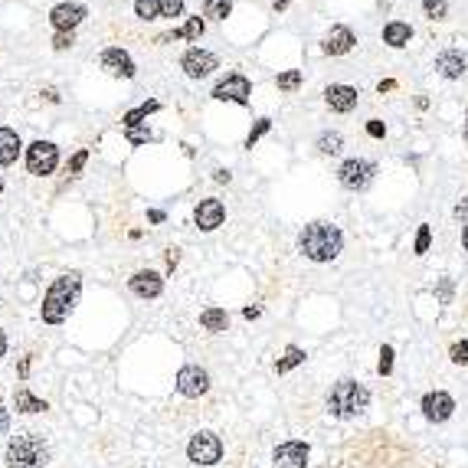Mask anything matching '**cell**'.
<instances>
[{"instance_id": "cell-24", "label": "cell", "mask_w": 468, "mask_h": 468, "mask_svg": "<svg viewBox=\"0 0 468 468\" xmlns=\"http://www.w3.org/2000/svg\"><path fill=\"white\" fill-rule=\"evenodd\" d=\"M160 102H144V105H138V109H131L128 115H124V128H138V124H148L144 118H148L151 111H158Z\"/></svg>"}, {"instance_id": "cell-15", "label": "cell", "mask_w": 468, "mask_h": 468, "mask_svg": "<svg viewBox=\"0 0 468 468\" xmlns=\"http://www.w3.org/2000/svg\"><path fill=\"white\" fill-rule=\"evenodd\" d=\"M102 69L111 75H122V79H135V62H131V56L122 50V46H109V50L102 53Z\"/></svg>"}, {"instance_id": "cell-14", "label": "cell", "mask_w": 468, "mask_h": 468, "mask_svg": "<svg viewBox=\"0 0 468 468\" xmlns=\"http://www.w3.org/2000/svg\"><path fill=\"white\" fill-rule=\"evenodd\" d=\"M223 220H226V209H223L220 200H200L197 209H194V223H197V230H203V233H213L216 226H223Z\"/></svg>"}, {"instance_id": "cell-8", "label": "cell", "mask_w": 468, "mask_h": 468, "mask_svg": "<svg viewBox=\"0 0 468 468\" xmlns=\"http://www.w3.org/2000/svg\"><path fill=\"white\" fill-rule=\"evenodd\" d=\"M209 390V373L197 364H187V367L177 370V393L187 396V400H197Z\"/></svg>"}, {"instance_id": "cell-45", "label": "cell", "mask_w": 468, "mask_h": 468, "mask_svg": "<svg viewBox=\"0 0 468 468\" xmlns=\"http://www.w3.org/2000/svg\"><path fill=\"white\" fill-rule=\"evenodd\" d=\"M213 180H216V184H230V180H233V174L223 171V167H216V171H213Z\"/></svg>"}, {"instance_id": "cell-1", "label": "cell", "mask_w": 468, "mask_h": 468, "mask_svg": "<svg viewBox=\"0 0 468 468\" xmlns=\"http://www.w3.org/2000/svg\"><path fill=\"white\" fill-rule=\"evenodd\" d=\"M298 249L301 256L311 262H334L344 249V233L331 226V223H308L301 233H298Z\"/></svg>"}, {"instance_id": "cell-39", "label": "cell", "mask_w": 468, "mask_h": 468, "mask_svg": "<svg viewBox=\"0 0 468 468\" xmlns=\"http://www.w3.org/2000/svg\"><path fill=\"white\" fill-rule=\"evenodd\" d=\"M86 160H88V151L82 148V151H75V158L69 160V174H79L82 167H86Z\"/></svg>"}, {"instance_id": "cell-38", "label": "cell", "mask_w": 468, "mask_h": 468, "mask_svg": "<svg viewBox=\"0 0 468 468\" xmlns=\"http://www.w3.org/2000/svg\"><path fill=\"white\" fill-rule=\"evenodd\" d=\"M73 43H75L73 33H56V37H53V50H56V53H66L69 46H73Z\"/></svg>"}, {"instance_id": "cell-34", "label": "cell", "mask_w": 468, "mask_h": 468, "mask_svg": "<svg viewBox=\"0 0 468 468\" xmlns=\"http://www.w3.org/2000/svg\"><path fill=\"white\" fill-rule=\"evenodd\" d=\"M429 243H432V230L429 226H426V223H422V226H419V233H416V256H426V252H429Z\"/></svg>"}, {"instance_id": "cell-40", "label": "cell", "mask_w": 468, "mask_h": 468, "mask_svg": "<svg viewBox=\"0 0 468 468\" xmlns=\"http://www.w3.org/2000/svg\"><path fill=\"white\" fill-rule=\"evenodd\" d=\"M367 135L370 138H383V135H386V124H383L380 118H370V122H367Z\"/></svg>"}, {"instance_id": "cell-16", "label": "cell", "mask_w": 468, "mask_h": 468, "mask_svg": "<svg viewBox=\"0 0 468 468\" xmlns=\"http://www.w3.org/2000/svg\"><path fill=\"white\" fill-rule=\"evenodd\" d=\"M354 43H357L354 30L337 24V26H331V30H328V37H324V43H321V50L328 53V56H344V53L354 50Z\"/></svg>"}, {"instance_id": "cell-33", "label": "cell", "mask_w": 468, "mask_h": 468, "mask_svg": "<svg viewBox=\"0 0 468 468\" xmlns=\"http://www.w3.org/2000/svg\"><path fill=\"white\" fill-rule=\"evenodd\" d=\"M377 370H380V377H390V373H393V347L390 344L380 347V364H377Z\"/></svg>"}, {"instance_id": "cell-50", "label": "cell", "mask_w": 468, "mask_h": 468, "mask_svg": "<svg viewBox=\"0 0 468 468\" xmlns=\"http://www.w3.org/2000/svg\"><path fill=\"white\" fill-rule=\"evenodd\" d=\"M26 373H30V357L20 360V377H26Z\"/></svg>"}, {"instance_id": "cell-52", "label": "cell", "mask_w": 468, "mask_h": 468, "mask_svg": "<svg viewBox=\"0 0 468 468\" xmlns=\"http://www.w3.org/2000/svg\"><path fill=\"white\" fill-rule=\"evenodd\" d=\"M3 354H7V334L0 331V357H3Z\"/></svg>"}, {"instance_id": "cell-4", "label": "cell", "mask_w": 468, "mask_h": 468, "mask_svg": "<svg viewBox=\"0 0 468 468\" xmlns=\"http://www.w3.org/2000/svg\"><path fill=\"white\" fill-rule=\"evenodd\" d=\"M370 406V390L357 380H337L328 393V413L337 419H350Z\"/></svg>"}, {"instance_id": "cell-41", "label": "cell", "mask_w": 468, "mask_h": 468, "mask_svg": "<svg viewBox=\"0 0 468 468\" xmlns=\"http://www.w3.org/2000/svg\"><path fill=\"white\" fill-rule=\"evenodd\" d=\"M439 301H442V305L452 301V279H442V282H439Z\"/></svg>"}, {"instance_id": "cell-47", "label": "cell", "mask_w": 468, "mask_h": 468, "mask_svg": "<svg viewBox=\"0 0 468 468\" xmlns=\"http://www.w3.org/2000/svg\"><path fill=\"white\" fill-rule=\"evenodd\" d=\"M7 429H10V413L0 406V432H7Z\"/></svg>"}, {"instance_id": "cell-2", "label": "cell", "mask_w": 468, "mask_h": 468, "mask_svg": "<svg viewBox=\"0 0 468 468\" xmlns=\"http://www.w3.org/2000/svg\"><path fill=\"white\" fill-rule=\"evenodd\" d=\"M79 292H82V275H79V272H62L59 279L46 288V298H43V321H46V324H62V321L69 318V311L75 308Z\"/></svg>"}, {"instance_id": "cell-36", "label": "cell", "mask_w": 468, "mask_h": 468, "mask_svg": "<svg viewBox=\"0 0 468 468\" xmlns=\"http://www.w3.org/2000/svg\"><path fill=\"white\" fill-rule=\"evenodd\" d=\"M184 13V0H160V17H180Z\"/></svg>"}, {"instance_id": "cell-6", "label": "cell", "mask_w": 468, "mask_h": 468, "mask_svg": "<svg viewBox=\"0 0 468 468\" xmlns=\"http://www.w3.org/2000/svg\"><path fill=\"white\" fill-rule=\"evenodd\" d=\"M59 164V148L53 141H33L26 148V171L37 174V177H46V174L56 171Z\"/></svg>"}, {"instance_id": "cell-12", "label": "cell", "mask_w": 468, "mask_h": 468, "mask_svg": "<svg viewBox=\"0 0 468 468\" xmlns=\"http://www.w3.org/2000/svg\"><path fill=\"white\" fill-rule=\"evenodd\" d=\"M180 66H184V73L190 75V79H207L220 62H216V56L207 50H200V46H194V50L184 53V59H180Z\"/></svg>"}, {"instance_id": "cell-27", "label": "cell", "mask_w": 468, "mask_h": 468, "mask_svg": "<svg viewBox=\"0 0 468 468\" xmlns=\"http://www.w3.org/2000/svg\"><path fill=\"white\" fill-rule=\"evenodd\" d=\"M341 148H344V138L337 135V131H324V135L318 138V151H321V154H337Z\"/></svg>"}, {"instance_id": "cell-21", "label": "cell", "mask_w": 468, "mask_h": 468, "mask_svg": "<svg viewBox=\"0 0 468 468\" xmlns=\"http://www.w3.org/2000/svg\"><path fill=\"white\" fill-rule=\"evenodd\" d=\"M20 135L10 128H0V167H10L13 160L20 158Z\"/></svg>"}, {"instance_id": "cell-42", "label": "cell", "mask_w": 468, "mask_h": 468, "mask_svg": "<svg viewBox=\"0 0 468 468\" xmlns=\"http://www.w3.org/2000/svg\"><path fill=\"white\" fill-rule=\"evenodd\" d=\"M39 95H43V99H46V102H50V105H59V92H56V88H53V86H46V88H43V92H39Z\"/></svg>"}, {"instance_id": "cell-48", "label": "cell", "mask_w": 468, "mask_h": 468, "mask_svg": "<svg viewBox=\"0 0 468 468\" xmlns=\"http://www.w3.org/2000/svg\"><path fill=\"white\" fill-rule=\"evenodd\" d=\"M148 220H151V223H164V209H151Z\"/></svg>"}, {"instance_id": "cell-31", "label": "cell", "mask_w": 468, "mask_h": 468, "mask_svg": "<svg viewBox=\"0 0 468 468\" xmlns=\"http://www.w3.org/2000/svg\"><path fill=\"white\" fill-rule=\"evenodd\" d=\"M124 138H128V144H148L154 135L148 124H138V128H124Z\"/></svg>"}, {"instance_id": "cell-7", "label": "cell", "mask_w": 468, "mask_h": 468, "mask_svg": "<svg viewBox=\"0 0 468 468\" xmlns=\"http://www.w3.org/2000/svg\"><path fill=\"white\" fill-rule=\"evenodd\" d=\"M373 174H377V167H373L370 160L347 158L344 164L337 167V180H341V187H347V190H364V187H370Z\"/></svg>"}, {"instance_id": "cell-54", "label": "cell", "mask_w": 468, "mask_h": 468, "mask_svg": "<svg viewBox=\"0 0 468 468\" xmlns=\"http://www.w3.org/2000/svg\"><path fill=\"white\" fill-rule=\"evenodd\" d=\"M465 138H468V122H465Z\"/></svg>"}, {"instance_id": "cell-11", "label": "cell", "mask_w": 468, "mask_h": 468, "mask_svg": "<svg viewBox=\"0 0 468 468\" xmlns=\"http://www.w3.org/2000/svg\"><path fill=\"white\" fill-rule=\"evenodd\" d=\"M82 20H86V7L82 3H56L50 10V24L56 26V33H73Z\"/></svg>"}, {"instance_id": "cell-5", "label": "cell", "mask_w": 468, "mask_h": 468, "mask_svg": "<svg viewBox=\"0 0 468 468\" xmlns=\"http://www.w3.org/2000/svg\"><path fill=\"white\" fill-rule=\"evenodd\" d=\"M187 458L194 462V465H216L223 458V442L216 432H197L194 439H190V445H187Z\"/></svg>"}, {"instance_id": "cell-46", "label": "cell", "mask_w": 468, "mask_h": 468, "mask_svg": "<svg viewBox=\"0 0 468 468\" xmlns=\"http://www.w3.org/2000/svg\"><path fill=\"white\" fill-rule=\"evenodd\" d=\"M259 315H262L259 305H249V308H243V318H246V321H256Z\"/></svg>"}, {"instance_id": "cell-3", "label": "cell", "mask_w": 468, "mask_h": 468, "mask_svg": "<svg viewBox=\"0 0 468 468\" xmlns=\"http://www.w3.org/2000/svg\"><path fill=\"white\" fill-rule=\"evenodd\" d=\"M7 468H46L50 462V445L39 432H20L7 442Z\"/></svg>"}, {"instance_id": "cell-44", "label": "cell", "mask_w": 468, "mask_h": 468, "mask_svg": "<svg viewBox=\"0 0 468 468\" xmlns=\"http://www.w3.org/2000/svg\"><path fill=\"white\" fill-rule=\"evenodd\" d=\"M174 39H184V30H171V33H160L158 43H174Z\"/></svg>"}, {"instance_id": "cell-19", "label": "cell", "mask_w": 468, "mask_h": 468, "mask_svg": "<svg viewBox=\"0 0 468 468\" xmlns=\"http://www.w3.org/2000/svg\"><path fill=\"white\" fill-rule=\"evenodd\" d=\"M436 69H439V75H445V79H462V75H465V69H468V62H465V56H462V53L445 50V53H439V56H436Z\"/></svg>"}, {"instance_id": "cell-32", "label": "cell", "mask_w": 468, "mask_h": 468, "mask_svg": "<svg viewBox=\"0 0 468 468\" xmlns=\"http://www.w3.org/2000/svg\"><path fill=\"white\" fill-rule=\"evenodd\" d=\"M422 10L429 20H445V13H449V3L445 0H422Z\"/></svg>"}, {"instance_id": "cell-26", "label": "cell", "mask_w": 468, "mask_h": 468, "mask_svg": "<svg viewBox=\"0 0 468 468\" xmlns=\"http://www.w3.org/2000/svg\"><path fill=\"white\" fill-rule=\"evenodd\" d=\"M230 10H233V0H207L203 3V17H209V20H226Z\"/></svg>"}, {"instance_id": "cell-30", "label": "cell", "mask_w": 468, "mask_h": 468, "mask_svg": "<svg viewBox=\"0 0 468 468\" xmlns=\"http://www.w3.org/2000/svg\"><path fill=\"white\" fill-rule=\"evenodd\" d=\"M203 30H207L203 17H190V20H187V26H184V39H190V43H200Z\"/></svg>"}, {"instance_id": "cell-51", "label": "cell", "mask_w": 468, "mask_h": 468, "mask_svg": "<svg viewBox=\"0 0 468 468\" xmlns=\"http://www.w3.org/2000/svg\"><path fill=\"white\" fill-rule=\"evenodd\" d=\"M456 216H458V220H462V216H468V203H458V207H456Z\"/></svg>"}, {"instance_id": "cell-35", "label": "cell", "mask_w": 468, "mask_h": 468, "mask_svg": "<svg viewBox=\"0 0 468 468\" xmlns=\"http://www.w3.org/2000/svg\"><path fill=\"white\" fill-rule=\"evenodd\" d=\"M269 128H272V118H259V122H256V128H252V131H249V138H246V148H252V144H256V141H259Z\"/></svg>"}, {"instance_id": "cell-13", "label": "cell", "mask_w": 468, "mask_h": 468, "mask_svg": "<svg viewBox=\"0 0 468 468\" xmlns=\"http://www.w3.org/2000/svg\"><path fill=\"white\" fill-rule=\"evenodd\" d=\"M452 409H456V400L445 393V390H432V393L422 396V416L429 419V422H445V419L452 416Z\"/></svg>"}, {"instance_id": "cell-9", "label": "cell", "mask_w": 468, "mask_h": 468, "mask_svg": "<svg viewBox=\"0 0 468 468\" xmlns=\"http://www.w3.org/2000/svg\"><path fill=\"white\" fill-rule=\"evenodd\" d=\"M308 456H311L308 442L292 439V442L275 445V452H272V465L275 468H308Z\"/></svg>"}, {"instance_id": "cell-10", "label": "cell", "mask_w": 468, "mask_h": 468, "mask_svg": "<svg viewBox=\"0 0 468 468\" xmlns=\"http://www.w3.org/2000/svg\"><path fill=\"white\" fill-rule=\"evenodd\" d=\"M249 95H252V86H249L246 75H226L223 82H216V88H213V99L220 102H236V105H249Z\"/></svg>"}, {"instance_id": "cell-55", "label": "cell", "mask_w": 468, "mask_h": 468, "mask_svg": "<svg viewBox=\"0 0 468 468\" xmlns=\"http://www.w3.org/2000/svg\"><path fill=\"white\" fill-rule=\"evenodd\" d=\"M0 190H3V184H0Z\"/></svg>"}, {"instance_id": "cell-53", "label": "cell", "mask_w": 468, "mask_h": 468, "mask_svg": "<svg viewBox=\"0 0 468 468\" xmlns=\"http://www.w3.org/2000/svg\"><path fill=\"white\" fill-rule=\"evenodd\" d=\"M462 246L468 249V226H465V233H462Z\"/></svg>"}, {"instance_id": "cell-29", "label": "cell", "mask_w": 468, "mask_h": 468, "mask_svg": "<svg viewBox=\"0 0 468 468\" xmlns=\"http://www.w3.org/2000/svg\"><path fill=\"white\" fill-rule=\"evenodd\" d=\"M135 13L141 20H158L160 17V0H135Z\"/></svg>"}, {"instance_id": "cell-43", "label": "cell", "mask_w": 468, "mask_h": 468, "mask_svg": "<svg viewBox=\"0 0 468 468\" xmlns=\"http://www.w3.org/2000/svg\"><path fill=\"white\" fill-rule=\"evenodd\" d=\"M177 262H180V249H167V272L177 269Z\"/></svg>"}, {"instance_id": "cell-22", "label": "cell", "mask_w": 468, "mask_h": 468, "mask_svg": "<svg viewBox=\"0 0 468 468\" xmlns=\"http://www.w3.org/2000/svg\"><path fill=\"white\" fill-rule=\"evenodd\" d=\"M13 406H17V413H26V416H33V413H46V400H39V396H33L26 386H20L17 393H13Z\"/></svg>"}, {"instance_id": "cell-37", "label": "cell", "mask_w": 468, "mask_h": 468, "mask_svg": "<svg viewBox=\"0 0 468 468\" xmlns=\"http://www.w3.org/2000/svg\"><path fill=\"white\" fill-rule=\"evenodd\" d=\"M449 354H452V360H456V364H462V367H465V364H468V341H456V344L449 347Z\"/></svg>"}, {"instance_id": "cell-18", "label": "cell", "mask_w": 468, "mask_h": 468, "mask_svg": "<svg viewBox=\"0 0 468 468\" xmlns=\"http://www.w3.org/2000/svg\"><path fill=\"white\" fill-rule=\"evenodd\" d=\"M357 99H360V92L354 86H341V82H334V86L324 88V102H328L334 111H354L357 109Z\"/></svg>"}, {"instance_id": "cell-20", "label": "cell", "mask_w": 468, "mask_h": 468, "mask_svg": "<svg viewBox=\"0 0 468 468\" xmlns=\"http://www.w3.org/2000/svg\"><path fill=\"white\" fill-rule=\"evenodd\" d=\"M409 39H413V26L403 24V20H393V24L383 26V43H386V46L403 50V46H409Z\"/></svg>"}, {"instance_id": "cell-25", "label": "cell", "mask_w": 468, "mask_h": 468, "mask_svg": "<svg viewBox=\"0 0 468 468\" xmlns=\"http://www.w3.org/2000/svg\"><path fill=\"white\" fill-rule=\"evenodd\" d=\"M298 364H305V350L298 344H288L285 347V357L275 364V370H279V373H288V370H295Z\"/></svg>"}, {"instance_id": "cell-17", "label": "cell", "mask_w": 468, "mask_h": 468, "mask_svg": "<svg viewBox=\"0 0 468 468\" xmlns=\"http://www.w3.org/2000/svg\"><path fill=\"white\" fill-rule=\"evenodd\" d=\"M128 288H131L138 298H158L160 292H164V279H160L154 269H141L128 279Z\"/></svg>"}, {"instance_id": "cell-28", "label": "cell", "mask_w": 468, "mask_h": 468, "mask_svg": "<svg viewBox=\"0 0 468 468\" xmlns=\"http://www.w3.org/2000/svg\"><path fill=\"white\" fill-rule=\"evenodd\" d=\"M301 79H305L301 69H288L275 79V86H279V92H295V88H301Z\"/></svg>"}, {"instance_id": "cell-23", "label": "cell", "mask_w": 468, "mask_h": 468, "mask_svg": "<svg viewBox=\"0 0 468 468\" xmlns=\"http://www.w3.org/2000/svg\"><path fill=\"white\" fill-rule=\"evenodd\" d=\"M200 324H203L207 331L220 334V331H226V328H230V315H226L223 308H207L203 315H200Z\"/></svg>"}, {"instance_id": "cell-49", "label": "cell", "mask_w": 468, "mask_h": 468, "mask_svg": "<svg viewBox=\"0 0 468 468\" xmlns=\"http://www.w3.org/2000/svg\"><path fill=\"white\" fill-rule=\"evenodd\" d=\"M377 88H380V95H383V92H393V88H396V82H393V79H386V82H380V86H377Z\"/></svg>"}]
</instances>
